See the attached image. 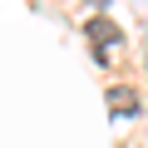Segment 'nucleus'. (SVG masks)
<instances>
[{
    "instance_id": "f257e3e1",
    "label": "nucleus",
    "mask_w": 148,
    "mask_h": 148,
    "mask_svg": "<svg viewBox=\"0 0 148 148\" xmlns=\"http://www.w3.org/2000/svg\"><path fill=\"white\" fill-rule=\"evenodd\" d=\"M89 40H94L99 49H104V45H119V25L104 20V15H94V20H89Z\"/></svg>"
},
{
    "instance_id": "f03ea898",
    "label": "nucleus",
    "mask_w": 148,
    "mask_h": 148,
    "mask_svg": "<svg viewBox=\"0 0 148 148\" xmlns=\"http://www.w3.org/2000/svg\"><path fill=\"white\" fill-rule=\"evenodd\" d=\"M109 104H114V109H119V114H128V109H133V94H114V99H109Z\"/></svg>"
}]
</instances>
